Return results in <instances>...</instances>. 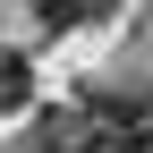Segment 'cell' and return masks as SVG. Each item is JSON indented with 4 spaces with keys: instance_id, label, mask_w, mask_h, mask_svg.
I'll return each instance as SVG.
<instances>
[{
    "instance_id": "1",
    "label": "cell",
    "mask_w": 153,
    "mask_h": 153,
    "mask_svg": "<svg viewBox=\"0 0 153 153\" xmlns=\"http://www.w3.org/2000/svg\"><path fill=\"white\" fill-rule=\"evenodd\" d=\"M76 119H85V145L145 153L153 145V94L145 85H85V94H76Z\"/></svg>"
},
{
    "instance_id": "2",
    "label": "cell",
    "mask_w": 153,
    "mask_h": 153,
    "mask_svg": "<svg viewBox=\"0 0 153 153\" xmlns=\"http://www.w3.org/2000/svg\"><path fill=\"white\" fill-rule=\"evenodd\" d=\"M26 94H34V68L17 51H0V111H26Z\"/></svg>"
},
{
    "instance_id": "3",
    "label": "cell",
    "mask_w": 153,
    "mask_h": 153,
    "mask_svg": "<svg viewBox=\"0 0 153 153\" xmlns=\"http://www.w3.org/2000/svg\"><path fill=\"white\" fill-rule=\"evenodd\" d=\"M51 26H94V17H111V0H43Z\"/></svg>"
},
{
    "instance_id": "4",
    "label": "cell",
    "mask_w": 153,
    "mask_h": 153,
    "mask_svg": "<svg viewBox=\"0 0 153 153\" xmlns=\"http://www.w3.org/2000/svg\"><path fill=\"white\" fill-rule=\"evenodd\" d=\"M76 153H102V145H76Z\"/></svg>"
}]
</instances>
